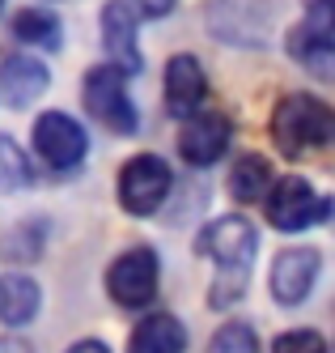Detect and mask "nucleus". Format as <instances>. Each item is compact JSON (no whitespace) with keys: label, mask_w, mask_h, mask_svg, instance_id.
<instances>
[{"label":"nucleus","mask_w":335,"mask_h":353,"mask_svg":"<svg viewBox=\"0 0 335 353\" xmlns=\"http://www.w3.org/2000/svg\"><path fill=\"white\" fill-rule=\"evenodd\" d=\"M195 251H199V256H208V260L217 264L208 302H213L217 311L238 307L242 294H246V281H250L255 256H259V234H255V225H250L242 213L217 217V221H208V225L199 230Z\"/></svg>","instance_id":"1"},{"label":"nucleus","mask_w":335,"mask_h":353,"mask_svg":"<svg viewBox=\"0 0 335 353\" xmlns=\"http://www.w3.org/2000/svg\"><path fill=\"white\" fill-rule=\"evenodd\" d=\"M272 145L285 158H301L305 149H318L335 137V111L314 94H285L272 111Z\"/></svg>","instance_id":"2"},{"label":"nucleus","mask_w":335,"mask_h":353,"mask_svg":"<svg viewBox=\"0 0 335 353\" xmlns=\"http://www.w3.org/2000/svg\"><path fill=\"white\" fill-rule=\"evenodd\" d=\"M289 56L310 77L335 81V0H305V13L289 30Z\"/></svg>","instance_id":"3"},{"label":"nucleus","mask_w":335,"mask_h":353,"mask_svg":"<svg viewBox=\"0 0 335 353\" xmlns=\"http://www.w3.org/2000/svg\"><path fill=\"white\" fill-rule=\"evenodd\" d=\"M81 98H85V111L107 132H115V137H136L140 111L132 103V94H127V72H119L115 64L89 68L85 72V85H81Z\"/></svg>","instance_id":"4"},{"label":"nucleus","mask_w":335,"mask_h":353,"mask_svg":"<svg viewBox=\"0 0 335 353\" xmlns=\"http://www.w3.org/2000/svg\"><path fill=\"white\" fill-rule=\"evenodd\" d=\"M331 213H335V200L318 196L314 183L301 179V174H285L268 196V221L280 234H301V230H310V225L327 221Z\"/></svg>","instance_id":"5"},{"label":"nucleus","mask_w":335,"mask_h":353,"mask_svg":"<svg viewBox=\"0 0 335 353\" xmlns=\"http://www.w3.org/2000/svg\"><path fill=\"white\" fill-rule=\"evenodd\" d=\"M158 281H162V264L153 247H127L123 256L107 268V294L119 302L123 311H140L158 298Z\"/></svg>","instance_id":"6"},{"label":"nucleus","mask_w":335,"mask_h":353,"mask_svg":"<svg viewBox=\"0 0 335 353\" xmlns=\"http://www.w3.org/2000/svg\"><path fill=\"white\" fill-rule=\"evenodd\" d=\"M174 188V174L158 154H136L119 170V205L132 217H153Z\"/></svg>","instance_id":"7"},{"label":"nucleus","mask_w":335,"mask_h":353,"mask_svg":"<svg viewBox=\"0 0 335 353\" xmlns=\"http://www.w3.org/2000/svg\"><path fill=\"white\" fill-rule=\"evenodd\" d=\"M318 272H323V256L314 247H285L272 260L268 290H272V298L280 302V307H301V302L314 294Z\"/></svg>","instance_id":"8"},{"label":"nucleus","mask_w":335,"mask_h":353,"mask_svg":"<svg viewBox=\"0 0 335 353\" xmlns=\"http://www.w3.org/2000/svg\"><path fill=\"white\" fill-rule=\"evenodd\" d=\"M34 149H39V158L51 170H72V166H81L85 149H89V137H85V128L72 115L47 111L34 123Z\"/></svg>","instance_id":"9"},{"label":"nucleus","mask_w":335,"mask_h":353,"mask_svg":"<svg viewBox=\"0 0 335 353\" xmlns=\"http://www.w3.org/2000/svg\"><path fill=\"white\" fill-rule=\"evenodd\" d=\"M229 137H234V123H229L225 111H208L204 107L199 115H191L183 123V132H178V158H183L187 166L204 170L225 158L229 149Z\"/></svg>","instance_id":"10"},{"label":"nucleus","mask_w":335,"mask_h":353,"mask_svg":"<svg viewBox=\"0 0 335 353\" xmlns=\"http://www.w3.org/2000/svg\"><path fill=\"white\" fill-rule=\"evenodd\" d=\"M102 43H107V56L119 72L136 77L144 68V56H140V13L127 5V0H111L102 9Z\"/></svg>","instance_id":"11"},{"label":"nucleus","mask_w":335,"mask_h":353,"mask_svg":"<svg viewBox=\"0 0 335 353\" xmlns=\"http://www.w3.org/2000/svg\"><path fill=\"white\" fill-rule=\"evenodd\" d=\"M51 85V72L39 56H25V52H13L0 64V103L9 111H21L30 107L34 98H43Z\"/></svg>","instance_id":"12"},{"label":"nucleus","mask_w":335,"mask_h":353,"mask_svg":"<svg viewBox=\"0 0 335 353\" xmlns=\"http://www.w3.org/2000/svg\"><path fill=\"white\" fill-rule=\"evenodd\" d=\"M204 94H208V77H204V64L195 56H174L166 64V111L174 119H191L204 107Z\"/></svg>","instance_id":"13"},{"label":"nucleus","mask_w":335,"mask_h":353,"mask_svg":"<svg viewBox=\"0 0 335 353\" xmlns=\"http://www.w3.org/2000/svg\"><path fill=\"white\" fill-rule=\"evenodd\" d=\"M183 349H187V327L170 311L144 315L132 327V341H127V353H183Z\"/></svg>","instance_id":"14"},{"label":"nucleus","mask_w":335,"mask_h":353,"mask_svg":"<svg viewBox=\"0 0 335 353\" xmlns=\"http://www.w3.org/2000/svg\"><path fill=\"white\" fill-rule=\"evenodd\" d=\"M280 179L272 174V162L259 158V154H246L234 162V170H229V192H234L238 205H255V200H268L272 188Z\"/></svg>","instance_id":"15"},{"label":"nucleus","mask_w":335,"mask_h":353,"mask_svg":"<svg viewBox=\"0 0 335 353\" xmlns=\"http://www.w3.org/2000/svg\"><path fill=\"white\" fill-rule=\"evenodd\" d=\"M43 307V294H39V281H30V276L21 272H9L5 285H0V319H5L9 327H25Z\"/></svg>","instance_id":"16"},{"label":"nucleus","mask_w":335,"mask_h":353,"mask_svg":"<svg viewBox=\"0 0 335 353\" xmlns=\"http://www.w3.org/2000/svg\"><path fill=\"white\" fill-rule=\"evenodd\" d=\"M13 39L25 47H43V52H56L64 43V26L51 9H17L13 13Z\"/></svg>","instance_id":"17"},{"label":"nucleus","mask_w":335,"mask_h":353,"mask_svg":"<svg viewBox=\"0 0 335 353\" xmlns=\"http://www.w3.org/2000/svg\"><path fill=\"white\" fill-rule=\"evenodd\" d=\"M0 179H5V192H21L34 179V170H30V162H25L21 145L13 137H0Z\"/></svg>","instance_id":"18"},{"label":"nucleus","mask_w":335,"mask_h":353,"mask_svg":"<svg viewBox=\"0 0 335 353\" xmlns=\"http://www.w3.org/2000/svg\"><path fill=\"white\" fill-rule=\"evenodd\" d=\"M208 353H259V336H255L250 323L229 319L217 327V336L208 341Z\"/></svg>","instance_id":"19"},{"label":"nucleus","mask_w":335,"mask_h":353,"mask_svg":"<svg viewBox=\"0 0 335 353\" xmlns=\"http://www.w3.org/2000/svg\"><path fill=\"white\" fill-rule=\"evenodd\" d=\"M272 353H327V341L314 327H293V332L272 341Z\"/></svg>","instance_id":"20"},{"label":"nucleus","mask_w":335,"mask_h":353,"mask_svg":"<svg viewBox=\"0 0 335 353\" xmlns=\"http://www.w3.org/2000/svg\"><path fill=\"white\" fill-rule=\"evenodd\" d=\"M140 17H149V21H158V17H166V13H174V5L178 0H127Z\"/></svg>","instance_id":"21"},{"label":"nucleus","mask_w":335,"mask_h":353,"mask_svg":"<svg viewBox=\"0 0 335 353\" xmlns=\"http://www.w3.org/2000/svg\"><path fill=\"white\" fill-rule=\"evenodd\" d=\"M68 353H111V349H107V341H94V336H85V341L68 345Z\"/></svg>","instance_id":"22"},{"label":"nucleus","mask_w":335,"mask_h":353,"mask_svg":"<svg viewBox=\"0 0 335 353\" xmlns=\"http://www.w3.org/2000/svg\"><path fill=\"white\" fill-rule=\"evenodd\" d=\"M0 353H34V349L25 345V341H17V336H13V341H5V345H0Z\"/></svg>","instance_id":"23"}]
</instances>
